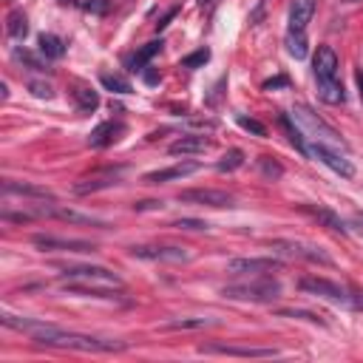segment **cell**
<instances>
[{
	"instance_id": "obj_11",
	"label": "cell",
	"mask_w": 363,
	"mask_h": 363,
	"mask_svg": "<svg viewBox=\"0 0 363 363\" xmlns=\"http://www.w3.org/2000/svg\"><path fill=\"white\" fill-rule=\"evenodd\" d=\"M176 199L185 204H199V207H233L236 204V199L227 191H213V188H191V191H182Z\"/></svg>"
},
{
	"instance_id": "obj_19",
	"label": "cell",
	"mask_w": 363,
	"mask_h": 363,
	"mask_svg": "<svg viewBox=\"0 0 363 363\" xmlns=\"http://www.w3.org/2000/svg\"><path fill=\"white\" fill-rule=\"evenodd\" d=\"M125 134V125L119 123H114V119H108V123H100L94 131H91V136H88V145L91 148H111L114 142H119V136Z\"/></svg>"
},
{
	"instance_id": "obj_43",
	"label": "cell",
	"mask_w": 363,
	"mask_h": 363,
	"mask_svg": "<svg viewBox=\"0 0 363 363\" xmlns=\"http://www.w3.org/2000/svg\"><path fill=\"white\" fill-rule=\"evenodd\" d=\"M176 12H179V9H170V12H168V15H165V17H162V20L157 23V32H162V28H165V26H168V23H170V20L176 17Z\"/></svg>"
},
{
	"instance_id": "obj_2",
	"label": "cell",
	"mask_w": 363,
	"mask_h": 363,
	"mask_svg": "<svg viewBox=\"0 0 363 363\" xmlns=\"http://www.w3.org/2000/svg\"><path fill=\"white\" fill-rule=\"evenodd\" d=\"M292 119L295 123L304 128L307 134H310V139L312 142H324V145H329V148H346V142H344V136L332 128L329 123H324V119L307 105V103H298L295 108H292Z\"/></svg>"
},
{
	"instance_id": "obj_10",
	"label": "cell",
	"mask_w": 363,
	"mask_h": 363,
	"mask_svg": "<svg viewBox=\"0 0 363 363\" xmlns=\"http://www.w3.org/2000/svg\"><path fill=\"white\" fill-rule=\"evenodd\" d=\"M128 253L142 261H168V264L191 261V253L185 247H176V245H139V247H131Z\"/></svg>"
},
{
	"instance_id": "obj_40",
	"label": "cell",
	"mask_w": 363,
	"mask_h": 363,
	"mask_svg": "<svg viewBox=\"0 0 363 363\" xmlns=\"http://www.w3.org/2000/svg\"><path fill=\"white\" fill-rule=\"evenodd\" d=\"M85 12H94V15H105L108 12V0H85V3H80Z\"/></svg>"
},
{
	"instance_id": "obj_33",
	"label": "cell",
	"mask_w": 363,
	"mask_h": 363,
	"mask_svg": "<svg viewBox=\"0 0 363 363\" xmlns=\"http://www.w3.org/2000/svg\"><path fill=\"white\" fill-rule=\"evenodd\" d=\"M241 165H245V150H241V148H230L227 154L219 159L216 168H219L222 173H233V170H238Z\"/></svg>"
},
{
	"instance_id": "obj_9",
	"label": "cell",
	"mask_w": 363,
	"mask_h": 363,
	"mask_svg": "<svg viewBox=\"0 0 363 363\" xmlns=\"http://www.w3.org/2000/svg\"><path fill=\"white\" fill-rule=\"evenodd\" d=\"M32 245L43 253H97L94 241L85 238H60V236H32Z\"/></svg>"
},
{
	"instance_id": "obj_47",
	"label": "cell",
	"mask_w": 363,
	"mask_h": 363,
	"mask_svg": "<svg viewBox=\"0 0 363 363\" xmlns=\"http://www.w3.org/2000/svg\"><path fill=\"white\" fill-rule=\"evenodd\" d=\"M357 88H360V100H363V71H357Z\"/></svg>"
},
{
	"instance_id": "obj_26",
	"label": "cell",
	"mask_w": 363,
	"mask_h": 363,
	"mask_svg": "<svg viewBox=\"0 0 363 363\" xmlns=\"http://www.w3.org/2000/svg\"><path fill=\"white\" fill-rule=\"evenodd\" d=\"M37 51H40L46 60H60V57L66 54V43H63V37H57V35H40Z\"/></svg>"
},
{
	"instance_id": "obj_41",
	"label": "cell",
	"mask_w": 363,
	"mask_h": 363,
	"mask_svg": "<svg viewBox=\"0 0 363 363\" xmlns=\"http://www.w3.org/2000/svg\"><path fill=\"white\" fill-rule=\"evenodd\" d=\"M349 307H352V310H363V292H360V290H352V295H349Z\"/></svg>"
},
{
	"instance_id": "obj_17",
	"label": "cell",
	"mask_w": 363,
	"mask_h": 363,
	"mask_svg": "<svg viewBox=\"0 0 363 363\" xmlns=\"http://www.w3.org/2000/svg\"><path fill=\"white\" fill-rule=\"evenodd\" d=\"M63 290L69 295H82V298H100V301H116L123 298L119 287H105V284H85V281H66Z\"/></svg>"
},
{
	"instance_id": "obj_32",
	"label": "cell",
	"mask_w": 363,
	"mask_h": 363,
	"mask_svg": "<svg viewBox=\"0 0 363 363\" xmlns=\"http://www.w3.org/2000/svg\"><path fill=\"white\" fill-rule=\"evenodd\" d=\"M278 318H298V321H310V324H318V326H326V321L310 310H295V307H278L276 310Z\"/></svg>"
},
{
	"instance_id": "obj_15",
	"label": "cell",
	"mask_w": 363,
	"mask_h": 363,
	"mask_svg": "<svg viewBox=\"0 0 363 363\" xmlns=\"http://www.w3.org/2000/svg\"><path fill=\"white\" fill-rule=\"evenodd\" d=\"M210 148H213V139H207L202 134H185L170 142L168 154L170 157H196V154H207Z\"/></svg>"
},
{
	"instance_id": "obj_12",
	"label": "cell",
	"mask_w": 363,
	"mask_h": 363,
	"mask_svg": "<svg viewBox=\"0 0 363 363\" xmlns=\"http://www.w3.org/2000/svg\"><path fill=\"white\" fill-rule=\"evenodd\" d=\"M125 168H103V170H94L91 176L74 182V193L77 196H88V193H97V191H105V188H114L119 185V173H123Z\"/></svg>"
},
{
	"instance_id": "obj_44",
	"label": "cell",
	"mask_w": 363,
	"mask_h": 363,
	"mask_svg": "<svg viewBox=\"0 0 363 363\" xmlns=\"http://www.w3.org/2000/svg\"><path fill=\"white\" fill-rule=\"evenodd\" d=\"M142 74H145V82H148V85H157V82H159V74H157V71H148V69H145Z\"/></svg>"
},
{
	"instance_id": "obj_14",
	"label": "cell",
	"mask_w": 363,
	"mask_h": 363,
	"mask_svg": "<svg viewBox=\"0 0 363 363\" xmlns=\"http://www.w3.org/2000/svg\"><path fill=\"white\" fill-rule=\"evenodd\" d=\"M202 355H227V357H276L278 349L261 346H233V344H204L199 346Z\"/></svg>"
},
{
	"instance_id": "obj_28",
	"label": "cell",
	"mask_w": 363,
	"mask_h": 363,
	"mask_svg": "<svg viewBox=\"0 0 363 363\" xmlns=\"http://www.w3.org/2000/svg\"><path fill=\"white\" fill-rule=\"evenodd\" d=\"M287 51H290L295 60H304V57L310 54L307 32H287Z\"/></svg>"
},
{
	"instance_id": "obj_18",
	"label": "cell",
	"mask_w": 363,
	"mask_h": 363,
	"mask_svg": "<svg viewBox=\"0 0 363 363\" xmlns=\"http://www.w3.org/2000/svg\"><path fill=\"white\" fill-rule=\"evenodd\" d=\"M202 165L199 162H179V165H170V168H162V170H150L142 176L145 185H165V182H176V179H185L191 173H196Z\"/></svg>"
},
{
	"instance_id": "obj_25",
	"label": "cell",
	"mask_w": 363,
	"mask_h": 363,
	"mask_svg": "<svg viewBox=\"0 0 363 363\" xmlns=\"http://www.w3.org/2000/svg\"><path fill=\"white\" fill-rule=\"evenodd\" d=\"M162 46H165V40L159 37V40H150V43H145L131 60H128V69L131 71H136V74H142L145 69H148V63H150V60H154L159 51H162Z\"/></svg>"
},
{
	"instance_id": "obj_5",
	"label": "cell",
	"mask_w": 363,
	"mask_h": 363,
	"mask_svg": "<svg viewBox=\"0 0 363 363\" xmlns=\"http://www.w3.org/2000/svg\"><path fill=\"white\" fill-rule=\"evenodd\" d=\"M63 278L66 281H85V284H105V287H119L123 290V278L114 269L100 267V264H71L63 267Z\"/></svg>"
},
{
	"instance_id": "obj_1",
	"label": "cell",
	"mask_w": 363,
	"mask_h": 363,
	"mask_svg": "<svg viewBox=\"0 0 363 363\" xmlns=\"http://www.w3.org/2000/svg\"><path fill=\"white\" fill-rule=\"evenodd\" d=\"M40 346H54V349H74V352H125V341H108V338H94L82 335V332H71L57 324H48L40 335L32 338Z\"/></svg>"
},
{
	"instance_id": "obj_21",
	"label": "cell",
	"mask_w": 363,
	"mask_h": 363,
	"mask_svg": "<svg viewBox=\"0 0 363 363\" xmlns=\"http://www.w3.org/2000/svg\"><path fill=\"white\" fill-rule=\"evenodd\" d=\"M312 15H315V0H295L290 9V32H307Z\"/></svg>"
},
{
	"instance_id": "obj_46",
	"label": "cell",
	"mask_w": 363,
	"mask_h": 363,
	"mask_svg": "<svg viewBox=\"0 0 363 363\" xmlns=\"http://www.w3.org/2000/svg\"><path fill=\"white\" fill-rule=\"evenodd\" d=\"M0 97H3V103L9 100V85H6V82H3V85H0Z\"/></svg>"
},
{
	"instance_id": "obj_22",
	"label": "cell",
	"mask_w": 363,
	"mask_h": 363,
	"mask_svg": "<svg viewBox=\"0 0 363 363\" xmlns=\"http://www.w3.org/2000/svg\"><path fill=\"white\" fill-rule=\"evenodd\" d=\"M71 100L77 103L80 114H94L100 108V94L91 85H85V82H74L71 85Z\"/></svg>"
},
{
	"instance_id": "obj_42",
	"label": "cell",
	"mask_w": 363,
	"mask_h": 363,
	"mask_svg": "<svg viewBox=\"0 0 363 363\" xmlns=\"http://www.w3.org/2000/svg\"><path fill=\"white\" fill-rule=\"evenodd\" d=\"M281 85H287V77H276V80H267V82H264V91H272V88H281Z\"/></svg>"
},
{
	"instance_id": "obj_8",
	"label": "cell",
	"mask_w": 363,
	"mask_h": 363,
	"mask_svg": "<svg viewBox=\"0 0 363 363\" xmlns=\"http://www.w3.org/2000/svg\"><path fill=\"white\" fill-rule=\"evenodd\" d=\"M307 157L324 162L329 170H335L341 179H352V176H355V165L341 154L338 148H329V145H324V142H310V145H307Z\"/></svg>"
},
{
	"instance_id": "obj_34",
	"label": "cell",
	"mask_w": 363,
	"mask_h": 363,
	"mask_svg": "<svg viewBox=\"0 0 363 363\" xmlns=\"http://www.w3.org/2000/svg\"><path fill=\"white\" fill-rule=\"evenodd\" d=\"M15 57L20 60V63H26V66L32 69V71H48V63H46V60H43V54L37 57V54H32V51H26V48H17V51H15Z\"/></svg>"
},
{
	"instance_id": "obj_3",
	"label": "cell",
	"mask_w": 363,
	"mask_h": 363,
	"mask_svg": "<svg viewBox=\"0 0 363 363\" xmlns=\"http://www.w3.org/2000/svg\"><path fill=\"white\" fill-rule=\"evenodd\" d=\"M222 295L230 301H253V304H272L281 295V284L272 278H253L222 287Z\"/></svg>"
},
{
	"instance_id": "obj_7",
	"label": "cell",
	"mask_w": 363,
	"mask_h": 363,
	"mask_svg": "<svg viewBox=\"0 0 363 363\" xmlns=\"http://www.w3.org/2000/svg\"><path fill=\"white\" fill-rule=\"evenodd\" d=\"M269 250H276L287 258H301V261H312V264H324V267H332V261L321 247L315 245H304V241H292V238H272L269 241Z\"/></svg>"
},
{
	"instance_id": "obj_39",
	"label": "cell",
	"mask_w": 363,
	"mask_h": 363,
	"mask_svg": "<svg viewBox=\"0 0 363 363\" xmlns=\"http://www.w3.org/2000/svg\"><path fill=\"white\" fill-rule=\"evenodd\" d=\"M173 227H179V230H207L210 224L202 222V219H176Z\"/></svg>"
},
{
	"instance_id": "obj_13",
	"label": "cell",
	"mask_w": 363,
	"mask_h": 363,
	"mask_svg": "<svg viewBox=\"0 0 363 363\" xmlns=\"http://www.w3.org/2000/svg\"><path fill=\"white\" fill-rule=\"evenodd\" d=\"M281 269L278 258H233L227 261V272L233 276H267V272Z\"/></svg>"
},
{
	"instance_id": "obj_45",
	"label": "cell",
	"mask_w": 363,
	"mask_h": 363,
	"mask_svg": "<svg viewBox=\"0 0 363 363\" xmlns=\"http://www.w3.org/2000/svg\"><path fill=\"white\" fill-rule=\"evenodd\" d=\"M136 210H150V207H162V202H139V204H134Z\"/></svg>"
},
{
	"instance_id": "obj_37",
	"label": "cell",
	"mask_w": 363,
	"mask_h": 363,
	"mask_svg": "<svg viewBox=\"0 0 363 363\" xmlns=\"http://www.w3.org/2000/svg\"><path fill=\"white\" fill-rule=\"evenodd\" d=\"M238 125L245 128V131H250L253 136H267V125L258 123V119H253V116H245V114H241V116H238Z\"/></svg>"
},
{
	"instance_id": "obj_31",
	"label": "cell",
	"mask_w": 363,
	"mask_h": 363,
	"mask_svg": "<svg viewBox=\"0 0 363 363\" xmlns=\"http://www.w3.org/2000/svg\"><path fill=\"white\" fill-rule=\"evenodd\" d=\"M281 125H284V131H287V136H290V142L295 145L298 154H301V157H307V139H304V131L295 128V125L290 123V116H287V114H281Z\"/></svg>"
},
{
	"instance_id": "obj_24",
	"label": "cell",
	"mask_w": 363,
	"mask_h": 363,
	"mask_svg": "<svg viewBox=\"0 0 363 363\" xmlns=\"http://www.w3.org/2000/svg\"><path fill=\"white\" fill-rule=\"evenodd\" d=\"M318 82V97L326 105H344L346 103V91L341 80H315Z\"/></svg>"
},
{
	"instance_id": "obj_16",
	"label": "cell",
	"mask_w": 363,
	"mask_h": 363,
	"mask_svg": "<svg viewBox=\"0 0 363 363\" xmlns=\"http://www.w3.org/2000/svg\"><path fill=\"white\" fill-rule=\"evenodd\" d=\"M338 69H341V60H338L335 48H332V46H318V51L312 57L315 80H338Z\"/></svg>"
},
{
	"instance_id": "obj_6",
	"label": "cell",
	"mask_w": 363,
	"mask_h": 363,
	"mask_svg": "<svg viewBox=\"0 0 363 363\" xmlns=\"http://www.w3.org/2000/svg\"><path fill=\"white\" fill-rule=\"evenodd\" d=\"M298 290L307 295H315V298H324L329 304H344V307H349V295H352V290L329 281V278H321V276H304L298 281Z\"/></svg>"
},
{
	"instance_id": "obj_48",
	"label": "cell",
	"mask_w": 363,
	"mask_h": 363,
	"mask_svg": "<svg viewBox=\"0 0 363 363\" xmlns=\"http://www.w3.org/2000/svg\"><path fill=\"white\" fill-rule=\"evenodd\" d=\"M210 3H213V0H199V6H210Z\"/></svg>"
},
{
	"instance_id": "obj_29",
	"label": "cell",
	"mask_w": 363,
	"mask_h": 363,
	"mask_svg": "<svg viewBox=\"0 0 363 363\" xmlns=\"http://www.w3.org/2000/svg\"><path fill=\"white\" fill-rule=\"evenodd\" d=\"M213 324H219V321H216V318H179V321L165 324L162 329H165V332H176V329H204V326H213Z\"/></svg>"
},
{
	"instance_id": "obj_27",
	"label": "cell",
	"mask_w": 363,
	"mask_h": 363,
	"mask_svg": "<svg viewBox=\"0 0 363 363\" xmlns=\"http://www.w3.org/2000/svg\"><path fill=\"white\" fill-rule=\"evenodd\" d=\"M6 35L15 37V40H23L28 35V17H26V12H20V9L9 12V17H6Z\"/></svg>"
},
{
	"instance_id": "obj_23",
	"label": "cell",
	"mask_w": 363,
	"mask_h": 363,
	"mask_svg": "<svg viewBox=\"0 0 363 363\" xmlns=\"http://www.w3.org/2000/svg\"><path fill=\"white\" fill-rule=\"evenodd\" d=\"M3 193L6 196H28V199H54L51 191L40 188V185H28V182H15V179H6L3 182Z\"/></svg>"
},
{
	"instance_id": "obj_35",
	"label": "cell",
	"mask_w": 363,
	"mask_h": 363,
	"mask_svg": "<svg viewBox=\"0 0 363 363\" xmlns=\"http://www.w3.org/2000/svg\"><path fill=\"white\" fill-rule=\"evenodd\" d=\"M258 168H261V173H264L267 179H272V182L284 176V165H281V162H276L272 157H261V159H258Z\"/></svg>"
},
{
	"instance_id": "obj_4",
	"label": "cell",
	"mask_w": 363,
	"mask_h": 363,
	"mask_svg": "<svg viewBox=\"0 0 363 363\" xmlns=\"http://www.w3.org/2000/svg\"><path fill=\"white\" fill-rule=\"evenodd\" d=\"M35 216H48V219H60V222H69V224H85V227H100V230H108L111 224L91 216V213H80L74 207H63V204H28Z\"/></svg>"
},
{
	"instance_id": "obj_38",
	"label": "cell",
	"mask_w": 363,
	"mask_h": 363,
	"mask_svg": "<svg viewBox=\"0 0 363 363\" xmlns=\"http://www.w3.org/2000/svg\"><path fill=\"white\" fill-rule=\"evenodd\" d=\"M28 91H32L37 100H51V97H54V88H51L48 82H40V80H32V82H28Z\"/></svg>"
},
{
	"instance_id": "obj_36",
	"label": "cell",
	"mask_w": 363,
	"mask_h": 363,
	"mask_svg": "<svg viewBox=\"0 0 363 363\" xmlns=\"http://www.w3.org/2000/svg\"><path fill=\"white\" fill-rule=\"evenodd\" d=\"M207 60H210V48H199L188 57H182V69H202Z\"/></svg>"
},
{
	"instance_id": "obj_20",
	"label": "cell",
	"mask_w": 363,
	"mask_h": 363,
	"mask_svg": "<svg viewBox=\"0 0 363 363\" xmlns=\"http://www.w3.org/2000/svg\"><path fill=\"white\" fill-rule=\"evenodd\" d=\"M301 210H304V213H310L312 219H318L326 230L346 236V224H344V219L335 213V210H329V207H315V204H301Z\"/></svg>"
},
{
	"instance_id": "obj_30",
	"label": "cell",
	"mask_w": 363,
	"mask_h": 363,
	"mask_svg": "<svg viewBox=\"0 0 363 363\" xmlns=\"http://www.w3.org/2000/svg\"><path fill=\"white\" fill-rule=\"evenodd\" d=\"M100 82L105 91H111V94H131V82L123 77V74H100Z\"/></svg>"
}]
</instances>
